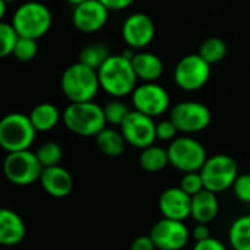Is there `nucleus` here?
Here are the masks:
<instances>
[{
    "label": "nucleus",
    "instance_id": "a211bd4d",
    "mask_svg": "<svg viewBox=\"0 0 250 250\" xmlns=\"http://www.w3.org/2000/svg\"><path fill=\"white\" fill-rule=\"evenodd\" d=\"M26 236V226L23 220L12 209L3 208L0 211V245L6 248L16 246L23 242Z\"/></svg>",
    "mask_w": 250,
    "mask_h": 250
},
{
    "label": "nucleus",
    "instance_id": "cd10ccee",
    "mask_svg": "<svg viewBox=\"0 0 250 250\" xmlns=\"http://www.w3.org/2000/svg\"><path fill=\"white\" fill-rule=\"evenodd\" d=\"M103 108H104V116H105L107 123L111 126H119V127L122 126V123L126 120V117L130 113L129 107L123 101H120V98L110 100L108 103H105Z\"/></svg>",
    "mask_w": 250,
    "mask_h": 250
},
{
    "label": "nucleus",
    "instance_id": "dca6fc26",
    "mask_svg": "<svg viewBox=\"0 0 250 250\" xmlns=\"http://www.w3.org/2000/svg\"><path fill=\"white\" fill-rule=\"evenodd\" d=\"M158 208L164 218L185 221L190 217L192 196L188 195L180 186L166 189L158 199Z\"/></svg>",
    "mask_w": 250,
    "mask_h": 250
},
{
    "label": "nucleus",
    "instance_id": "473e14b6",
    "mask_svg": "<svg viewBox=\"0 0 250 250\" xmlns=\"http://www.w3.org/2000/svg\"><path fill=\"white\" fill-rule=\"evenodd\" d=\"M177 127L173 123L171 119L167 120H161L157 123V139L163 141V142H171L177 138Z\"/></svg>",
    "mask_w": 250,
    "mask_h": 250
},
{
    "label": "nucleus",
    "instance_id": "2eb2a0df",
    "mask_svg": "<svg viewBox=\"0 0 250 250\" xmlns=\"http://www.w3.org/2000/svg\"><path fill=\"white\" fill-rule=\"evenodd\" d=\"M108 13L110 10L100 0H88L73 6L72 22L78 31L83 34H94L105 26Z\"/></svg>",
    "mask_w": 250,
    "mask_h": 250
},
{
    "label": "nucleus",
    "instance_id": "7ed1b4c3",
    "mask_svg": "<svg viewBox=\"0 0 250 250\" xmlns=\"http://www.w3.org/2000/svg\"><path fill=\"white\" fill-rule=\"evenodd\" d=\"M62 120L72 133L83 138H95L107 125L104 108L94 101L70 103Z\"/></svg>",
    "mask_w": 250,
    "mask_h": 250
},
{
    "label": "nucleus",
    "instance_id": "2f4dec72",
    "mask_svg": "<svg viewBox=\"0 0 250 250\" xmlns=\"http://www.w3.org/2000/svg\"><path fill=\"white\" fill-rule=\"evenodd\" d=\"M231 189L240 202L250 204V174H239Z\"/></svg>",
    "mask_w": 250,
    "mask_h": 250
},
{
    "label": "nucleus",
    "instance_id": "412c9836",
    "mask_svg": "<svg viewBox=\"0 0 250 250\" xmlns=\"http://www.w3.org/2000/svg\"><path fill=\"white\" fill-rule=\"evenodd\" d=\"M29 119L37 132H50L59 125V122L63 119V114H60L54 104L41 103L31 110Z\"/></svg>",
    "mask_w": 250,
    "mask_h": 250
},
{
    "label": "nucleus",
    "instance_id": "4be33fe9",
    "mask_svg": "<svg viewBox=\"0 0 250 250\" xmlns=\"http://www.w3.org/2000/svg\"><path fill=\"white\" fill-rule=\"evenodd\" d=\"M95 144L101 154H104L105 157H111V158L120 157L125 152L126 145H127L120 130H116L107 126L95 136Z\"/></svg>",
    "mask_w": 250,
    "mask_h": 250
},
{
    "label": "nucleus",
    "instance_id": "f03ea898",
    "mask_svg": "<svg viewBox=\"0 0 250 250\" xmlns=\"http://www.w3.org/2000/svg\"><path fill=\"white\" fill-rule=\"evenodd\" d=\"M60 88L70 103L92 101L101 89L98 72L81 62L73 63L62 73Z\"/></svg>",
    "mask_w": 250,
    "mask_h": 250
},
{
    "label": "nucleus",
    "instance_id": "f3484780",
    "mask_svg": "<svg viewBox=\"0 0 250 250\" xmlns=\"http://www.w3.org/2000/svg\"><path fill=\"white\" fill-rule=\"evenodd\" d=\"M40 185L47 195L62 199L72 193L73 177L62 166L45 167V168H42V173L40 177Z\"/></svg>",
    "mask_w": 250,
    "mask_h": 250
},
{
    "label": "nucleus",
    "instance_id": "393cba45",
    "mask_svg": "<svg viewBox=\"0 0 250 250\" xmlns=\"http://www.w3.org/2000/svg\"><path fill=\"white\" fill-rule=\"evenodd\" d=\"M110 50L105 44H101V42H94V44H89L86 45L85 48L81 50L79 53V62L98 70L104 62L110 57Z\"/></svg>",
    "mask_w": 250,
    "mask_h": 250
},
{
    "label": "nucleus",
    "instance_id": "0eeeda50",
    "mask_svg": "<svg viewBox=\"0 0 250 250\" xmlns=\"http://www.w3.org/2000/svg\"><path fill=\"white\" fill-rule=\"evenodd\" d=\"M42 168L37 154L29 149L7 152L3 163L6 179L16 186H29L40 182Z\"/></svg>",
    "mask_w": 250,
    "mask_h": 250
},
{
    "label": "nucleus",
    "instance_id": "9d476101",
    "mask_svg": "<svg viewBox=\"0 0 250 250\" xmlns=\"http://www.w3.org/2000/svg\"><path fill=\"white\" fill-rule=\"evenodd\" d=\"M170 119L179 132L190 135L205 130L211 125L212 114L211 110L199 101H182L173 107Z\"/></svg>",
    "mask_w": 250,
    "mask_h": 250
},
{
    "label": "nucleus",
    "instance_id": "5701e85b",
    "mask_svg": "<svg viewBox=\"0 0 250 250\" xmlns=\"http://www.w3.org/2000/svg\"><path fill=\"white\" fill-rule=\"evenodd\" d=\"M170 164L167 148L151 145L141 149L139 155V166L146 173H160Z\"/></svg>",
    "mask_w": 250,
    "mask_h": 250
},
{
    "label": "nucleus",
    "instance_id": "7c9ffc66",
    "mask_svg": "<svg viewBox=\"0 0 250 250\" xmlns=\"http://www.w3.org/2000/svg\"><path fill=\"white\" fill-rule=\"evenodd\" d=\"M180 188L190 196H195L196 193L202 192L205 189V183L201 176V171L183 173V177L180 180Z\"/></svg>",
    "mask_w": 250,
    "mask_h": 250
},
{
    "label": "nucleus",
    "instance_id": "f257e3e1",
    "mask_svg": "<svg viewBox=\"0 0 250 250\" xmlns=\"http://www.w3.org/2000/svg\"><path fill=\"white\" fill-rule=\"evenodd\" d=\"M97 72L101 89L113 98L132 95L138 86V76L132 66V60L123 54H111Z\"/></svg>",
    "mask_w": 250,
    "mask_h": 250
},
{
    "label": "nucleus",
    "instance_id": "c756f323",
    "mask_svg": "<svg viewBox=\"0 0 250 250\" xmlns=\"http://www.w3.org/2000/svg\"><path fill=\"white\" fill-rule=\"evenodd\" d=\"M38 53V44L37 40L34 38H26V37H19L16 47L13 50V57L18 62H31Z\"/></svg>",
    "mask_w": 250,
    "mask_h": 250
},
{
    "label": "nucleus",
    "instance_id": "f704fd0d",
    "mask_svg": "<svg viewBox=\"0 0 250 250\" xmlns=\"http://www.w3.org/2000/svg\"><path fill=\"white\" fill-rule=\"evenodd\" d=\"M130 250H157L151 236H139L130 243Z\"/></svg>",
    "mask_w": 250,
    "mask_h": 250
},
{
    "label": "nucleus",
    "instance_id": "6e6552de",
    "mask_svg": "<svg viewBox=\"0 0 250 250\" xmlns=\"http://www.w3.org/2000/svg\"><path fill=\"white\" fill-rule=\"evenodd\" d=\"M167 152L170 166L182 173L201 171L205 161L208 160L204 145L188 135L171 141L167 146Z\"/></svg>",
    "mask_w": 250,
    "mask_h": 250
},
{
    "label": "nucleus",
    "instance_id": "e433bc0d",
    "mask_svg": "<svg viewBox=\"0 0 250 250\" xmlns=\"http://www.w3.org/2000/svg\"><path fill=\"white\" fill-rule=\"evenodd\" d=\"M108 10H123L133 4L135 0H100Z\"/></svg>",
    "mask_w": 250,
    "mask_h": 250
},
{
    "label": "nucleus",
    "instance_id": "6ab92c4d",
    "mask_svg": "<svg viewBox=\"0 0 250 250\" xmlns=\"http://www.w3.org/2000/svg\"><path fill=\"white\" fill-rule=\"evenodd\" d=\"M218 211H220V202H218L217 193L208 189H204L202 192L192 196L190 217L195 220V223L209 224L217 218Z\"/></svg>",
    "mask_w": 250,
    "mask_h": 250
},
{
    "label": "nucleus",
    "instance_id": "72a5a7b5",
    "mask_svg": "<svg viewBox=\"0 0 250 250\" xmlns=\"http://www.w3.org/2000/svg\"><path fill=\"white\" fill-rule=\"evenodd\" d=\"M193 250H227V248L218 239L209 237V239L202 240V242H195Z\"/></svg>",
    "mask_w": 250,
    "mask_h": 250
},
{
    "label": "nucleus",
    "instance_id": "c85d7f7f",
    "mask_svg": "<svg viewBox=\"0 0 250 250\" xmlns=\"http://www.w3.org/2000/svg\"><path fill=\"white\" fill-rule=\"evenodd\" d=\"M19 40V34L9 22L0 23V57H7L13 54L16 42Z\"/></svg>",
    "mask_w": 250,
    "mask_h": 250
},
{
    "label": "nucleus",
    "instance_id": "58836bf2",
    "mask_svg": "<svg viewBox=\"0 0 250 250\" xmlns=\"http://www.w3.org/2000/svg\"><path fill=\"white\" fill-rule=\"evenodd\" d=\"M67 3H70V4H73V6H78V4H81V3H85V1H88V0H66Z\"/></svg>",
    "mask_w": 250,
    "mask_h": 250
},
{
    "label": "nucleus",
    "instance_id": "9b49d317",
    "mask_svg": "<svg viewBox=\"0 0 250 250\" xmlns=\"http://www.w3.org/2000/svg\"><path fill=\"white\" fill-rule=\"evenodd\" d=\"M133 110L149 117H160L170 108V95L157 82H144L130 95Z\"/></svg>",
    "mask_w": 250,
    "mask_h": 250
},
{
    "label": "nucleus",
    "instance_id": "1a4fd4ad",
    "mask_svg": "<svg viewBox=\"0 0 250 250\" xmlns=\"http://www.w3.org/2000/svg\"><path fill=\"white\" fill-rule=\"evenodd\" d=\"M211 78V64L198 54H188L182 57L174 67L176 85L186 91L195 92L202 89Z\"/></svg>",
    "mask_w": 250,
    "mask_h": 250
},
{
    "label": "nucleus",
    "instance_id": "20e7f679",
    "mask_svg": "<svg viewBox=\"0 0 250 250\" xmlns=\"http://www.w3.org/2000/svg\"><path fill=\"white\" fill-rule=\"evenodd\" d=\"M10 23L19 37L38 40L50 31L53 18L50 9L44 3L26 1L15 10Z\"/></svg>",
    "mask_w": 250,
    "mask_h": 250
},
{
    "label": "nucleus",
    "instance_id": "ea45409f",
    "mask_svg": "<svg viewBox=\"0 0 250 250\" xmlns=\"http://www.w3.org/2000/svg\"><path fill=\"white\" fill-rule=\"evenodd\" d=\"M4 1H7V3H13V1H16V0H4Z\"/></svg>",
    "mask_w": 250,
    "mask_h": 250
},
{
    "label": "nucleus",
    "instance_id": "bb28decb",
    "mask_svg": "<svg viewBox=\"0 0 250 250\" xmlns=\"http://www.w3.org/2000/svg\"><path fill=\"white\" fill-rule=\"evenodd\" d=\"M35 154L44 168L60 166V161L63 158V149L56 142H44L42 145L38 146Z\"/></svg>",
    "mask_w": 250,
    "mask_h": 250
},
{
    "label": "nucleus",
    "instance_id": "a878e982",
    "mask_svg": "<svg viewBox=\"0 0 250 250\" xmlns=\"http://www.w3.org/2000/svg\"><path fill=\"white\" fill-rule=\"evenodd\" d=\"M199 54L211 66L212 64H217V63H220L227 56V44L220 37H209V38H207L201 44Z\"/></svg>",
    "mask_w": 250,
    "mask_h": 250
},
{
    "label": "nucleus",
    "instance_id": "aec40b11",
    "mask_svg": "<svg viewBox=\"0 0 250 250\" xmlns=\"http://www.w3.org/2000/svg\"><path fill=\"white\" fill-rule=\"evenodd\" d=\"M132 66L138 79H141L142 82H157L164 72L163 60L157 54L149 51L136 53L132 59Z\"/></svg>",
    "mask_w": 250,
    "mask_h": 250
},
{
    "label": "nucleus",
    "instance_id": "39448f33",
    "mask_svg": "<svg viewBox=\"0 0 250 250\" xmlns=\"http://www.w3.org/2000/svg\"><path fill=\"white\" fill-rule=\"evenodd\" d=\"M37 130L29 116L10 113L0 122V145L7 152L29 149L35 141Z\"/></svg>",
    "mask_w": 250,
    "mask_h": 250
},
{
    "label": "nucleus",
    "instance_id": "b1692460",
    "mask_svg": "<svg viewBox=\"0 0 250 250\" xmlns=\"http://www.w3.org/2000/svg\"><path fill=\"white\" fill-rule=\"evenodd\" d=\"M229 242L233 250H250V214L233 221L229 230Z\"/></svg>",
    "mask_w": 250,
    "mask_h": 250
},
{
    "label": "nucleus",
    "instance_id": "f8f14e48",
    "mask_svg": "<svg viewBox=\"0 0 250 250\" xmlns=\"http://www.w3.org/2000/svg\"><path fill=\"white\" fill-rule=\"evenodd\" d=\"M120 132L123 133L126 142L138 149L151 146L157 141V123L152 117L136 110L129 113L120 126Z\"/></svg>",
    "mask_w": 250,
    "mask_h": 250
},
{
    "label": "nucleus",
    "instance_id": "ddd939ff",
    "mask_svg": "<svg viewBox=\"0 0 250 250\" xmlns=\"http://www.w3.org/2000/svg\"><path fill=\"white\" fill-rule=\"evenodd\" d=\"M149 236L154 240L157 250H182L190 239V231L185 221L163 217L152 226Z\"/></svg>",
    "mask_w": 250,
    "mask_h": 250
},
{
    "label": "nucleus",
    "instance_id": "4c0bfd02",
    "mask_svg": "<svg viewBox=\"0 0 250 250\" xmlns=\"http://www.w3.org/2000/svg\"><path fill=\"white\" fill-rule=\"evenodd\" d=\"M6 4H7V1L0 0V19H3L4 15H6Z\"/></svg>",
    "mask_w": 250,
    "mask_h": 250
},
{
    "label": "nucleus",
    "instance_id": "4468645a",
    "mask_svg": "<svg viewBox=\"0 0 250 250\" xmlns=\"http://www.w3.org/2000/svg\"><path fill=\"white\" fill-rule=\"evenodd\" d=\"M122 37L132 50L148 47L155 37V23L152 18L144 12L129 15L122 25Z\"/></svg>",
    "mask_w": 250,
    "mask_h": 250
},
{
    "label": "nucleus",
    "instance_id": "c9c22d12",
    "mask_svg": "<svg viewBox=\"0 0 250 250\" xmlns=\"http://www.w3.org/2000/svg\"><path fill=\"white\" fill-rule=\"evenodd\" d=\"M190 236L193 237L195 242H202V240L209 239L211 237V231H209L208 224H199V223H196V226L193 227V231L190 233Z\"/></svg>",
    "mask_w": 250,
    "mask_h": 250
},
{
    "label": "nucleus",
    "instance_id": "423d86ee",
    "mask_svg": "<svg viewBox=\"0 0 250 250\" xmlns=\"http://www.w3.org/2000/svg\"><path fill=\"white\" fill-rule=\"evenodd\" d=\"M201 176L204 179L205 189L214 193H223L233 188L236 179L239 177V167L233 157L217 154L208 157L201 168Z\"/></svg>",
    "mask_w": 250,
    "mask_h": 250
}]
</instances>
